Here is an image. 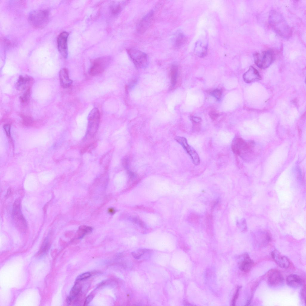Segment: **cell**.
Instances as JSON below:
<instances>
[{"mask_svg": "<svg viewBox=\"0 0 306 306\" xmlns=\"http://www.w3.org/2000/svg\"><path fill=\"white\" fill-rule=\"evenodd\" d=\"M270 25L280 36L288 37L290 36L291 30L281 15L273 11L269 16Z\"/></svg>", "mask_w": 306, "mask_h": 306, "instance_id": "6da1fadb", "label": "cell"}, {"mask_svg": "<svg viewBox=\"0 0 306 306\" xmlns=\"http://www.w3.org/2000/svg\"><path fill=\"white\" fill-rule=\"evenodd\" d=\"M49 13L46 10H34L29 15V21L31 25L35 27L41 28L47 24L48 21Z\"/></svg>", "mask_w": 306, "mask_h": 306, "instance_id": "7a4b0ae2", "label": "cell"}, {"mask_svg": "<svg viewBox=\"0 0 306 306\" xmlns=\"http://www.w3.org/2000/svg\"><path fill=\"white\" fill-rule=\"evenodd\" d=\"M12 216L14 223L19 230L21 232H25L27 226L26 221L22 213L21 200L19 198L16 199L13 204Z\"/></svg>", "mask_w": 306, "mask_h": 306, "instance_id": "3957f363", "label": "cell"}, {"mask_svg": "<svg viewBox=\"0 0 306 306\" xmlns=\"http://www.w3.org/2000/svg\"><path fill=\"white\" fill-rule=\"evenodd\" d=\"M100 120V114L98 109L94 108L90 111L88 117V124L87 134L92 137L96 134L98 128Z\"/></svg>", "mask_w": 306, "mask_h": 306, "instance_id": "277c9868", "label": "cell"}, {"mask_svg": "<svg viewBox=\"0 0 306 306\" xmlns=\"http://www.w3.org/2000/svg\"><path fill=\"white\" fill-rule=\"evenodd\" d=\"M127 51L130 58L136 67L142 68L147 66L148 59L146 53L133 48L127 49Z\"/></svg>", "mask_w": 306, "mask_h": 306, "instance_id": "5b68a950", "label": "cell"}, {"mask_svg": "<svg viewBox=\"0 0 306 306\" xmlns=\"http://www.w3.org/2000/svg\"><path fill=\"white\" fill-rule=\"evenodd\" d=\"M255 63L259 68L264 69L272 63L273 58V53L271 50L264 51L261 53H256L253 55Z\"/></svg>", "mask_w": 306, "mask_h": 306, "instance_id": "8992f818", "label": "cell"}, {"mask_svg": "<svg viewBox=\"0 0 306 306\" xmlns=\"http://www.w3.org/2000/svg\"><path fill=\"white\" fill-rule=\"evenodd\" d=\"M109 61L107 57H102L94 60L89 71V74L91 76L98 75L102 72Z\"/></svg>", "mask_w": 306, "mask_h": 306, "instance_id": "52a82bcc", "label": "cell"}, {"mask_svg": "<svg viewBox=\"0 0 306 306\" xmlns=\"http://www.w3.org/2000/svg\"><path fill=\"white\" fill-rule=\"evenodd\" d=\"M175 139L182 146L189 155L194 164L195 165H199L200 163V157L195 150L189 145L186 138L183 137L177 136Z\"/></svg>", "mask_w": 306, "mask_h": 306, "instance_id": "ba28073f", "label": "cell"}, {"mask_svg": "<svg viewBox=\"0 0 306 306\" xmlns=\"http://www.w3.org/2000/svg\"><path fill=\"white\" fill-rule=\"evenodd\" d=\"M284 280L282 275L278 270H270L267 275V283L271 287H277L281 284Z\"/></svg>", "mask_w": 306, "mask_h": 306, "instance_id": "9c48e42d", "label": "cell"}, {"mask_svg": "<svg viewBox=\"0 0 306 306\" xmlns=\"http://www.w3.org/2000/svg\"><path fill=\"white\" fill-rule=\"evenodd\" d=\"M154 12L151 10L141 19L137 27V31L140 33L145 32L150 26L153 19Z\"/></svg>", "mask_w": 306, "mask_h": 306, "instance_id": "30bf717a", "label": "cell"}, {"mask_svg": "<svg viewBox=\"0 0 306 306\" xmlns=\"http://www.w3.org/2000/svg\"><path fill=\"white\" fill-rule=\"evenodd\" d=\"M68 33L64 31L58 36L57 39L58 50L63 57L66 58L68 56Z\"/></svg>", "mask_w": 306, "mask_h": 306, "instance_id": "8fae6325", "label": "cell"}, {"mask_svg": "<svg viewBox=\"0 0 306 306\" xmlns=\"http://www.w3.org/2000/svg\"><path fill=\"white\" fill-rule=\"evenodd\" d=\"M33 79L30 76H20L16 82L15 87L16 89L19 91H25L30 88V86L33 84Z\"/></svg>", "mask_w": 306, "mask_h": 306, "instance_id": "7c38bea8", "label": "cell"}, {"mask_svg": "<svg viewBox=\"0 0 306 306\" xmlns=\"http://www.w3.org/2000/svg\"><path fill=\"white\" fill-rule=\"evenodd\" d=\"M271 254L272 258L279 267L284 268L289 267L290 265L289 260L286 256L282 255L279 251L274 250L272 251Z\"/></svg>", "mask_w": 306, "mask_h": 306, "instance_id": "4fadbf2b", "label": "cell"}, {"mask_svg": "<svg viewBox=\"0 0 306 306\" xmlns=\"http://www.w3.org/2000/svg\"><path fill=\"white\" fill-rule=\"evenodd\" d=\"M242 257V258L239 263V268L243 272H248L253 267L254 264V261L247 253L244 254Z\"/></svg>", "mask_w": 306, "mask_h": 306, "instance_id": "5bb4252c", "label": "cell"}, {"mask_svg": "<svg viewBox=\"0 0 306 306\" xmlns=\"http://www.w3.org/2000/svg\"><path fill=\"white\" fill-rule=\"evenodd\" d=\"M243 77L244 80L247 83H250L261 79V77L258 71L252 66L244 74Z\"/></svg>", "mask_w": 306, "mask_h": 306, "instance_id": "9a60e30c", "label": "cell"}, {"mask_svg": "<svg viewBox=\"0 0 306 306\" xmlns=\"http://www.w3.org/2000/svg\"><path fill=\"white\" fill-rule=\"evenodd\" d=\"M286 282L288 286L294 288H299L303 284L302 278L299 276L295 274L289 275L287 278Z\"/></svg>", "mask_w": 306, "mask_h": 306, "instance_id": "2e32d148", "label": "cell"}, {"mask_svg": "<svg viewBox=\"0 0 306 306\" xmlns=\"http://www.w3.org/2000/svg\"><path fill=\"white\" fill-rule=\"evenodd\" d=\"M59 79L61 87L65 88L69 87L72 83V80L70 79L68 70L65 68L62 69L59 73Z\"/></svg>", "mask_w": 306, "mask_h": 306, "instance_id": "e0dca14e", "label": "cell"}, {"mask_svg": "<svg viewBox=\"0 0 306 306\" xmlns=\"http://www.w3.org/2000/svg\"><path fill=\"white\" fill-rule=\"evenodd\" d=\"M186 37L181 31H178L175 35L173 39V44L176 48H179L186 43Z\"/></svg>", "mask_w": 306, "mask_h": 306, "instance_id": "ac0fdd59", "label": "cell"}, {"mask_svg": "<svg viewBox=\"0 0 306 306\" xmlns=\"http://www.w3.org/2000/svg\"><path fill=\"white\" fill-rule=\"evenodd\" d=\"M195 51L197 55L200 57H203L207 53V45L203 42L198 41L196 45Z\"/></svg>", "mask_w": 306, "mask_h": 306, "instance_id": "d6986e66", "label": "cell"}, {"mask_svg": "<svg viewBox=\"0 0 306 306\" xmlns=\"http://www.w3.org/2000/svg\"><path fill=\"white\" fill-rule=\"evenodd\" d=\"M206 230L207 233L212 235L214 232V225L213 218L209 214L206 215Z\"/></svg>", "mask_w": 306, "mask_h": 306, "instance_id": "ffe728a7", "label": "cell"}, {"mask_svg": "<svg viewBox=\"0 0 306 306\" xmlns=\"http://www.w3.org/2000/svg\"><path fill=\"white\" fill-rule=\"evenodd\" d=\"M178 67L175 65H172L171 68V83L173 86L176 83L178 76Z\"/></svg>", "mask_w": 306, "mask_h": 306, "instance_id": "44dd1931", "label": "cell"}, {"mask_svg": "<svg viewBox=\"0 0 306 306\" xmlns=\"http://www.w3.org/2000/svg\"><path fill=\"white\" fill-rule=\"evenodd\" d=\"M81 286L78 283H76L71 290L70 295L69 296L72 300L80 292Z\"/></svg>", "mask_w": 306, "mask_h": 306, "instance_id": "7402d4cb", "label": "cell"}, {"mask_svg": "<svg viewBox=\"0 0 306 306\" xmlns=\"http://www.w3.org/2000/svg\"><path fill=\"white\" fill-rule=\"evenodd\" d=\"M149 251V249H140L132 252L131 254L134 258L136 259H140L145 253Z\"/></svg>", "mask_w": 306, "mask_h": 306, "instance_id": "603a6c76", "label": "cell"}, {"mask_svg": "<svg viewBox=\"0 0 306 306\" xmlns=\"http://www.w3.org/2000/svg\"><path fill=\"white\" fill-rule=\"evenodd\" d=\"M92 229L90 227L82 226L80 227L78 231V235L79 237H82L86 234L91 232Z\"/></svg>", "mask_w": 306, "mask_h": 306, "instance_id": "cb8c5ba5", "label": "cell"}, {"mask_svg": "<svg viewBox=\"0 0 306 306\" xmlns=\"http://www.w3.org/2000/svg\"><path fill=\"white\" fill-rule=\"evenodd\" d=\"M30 95V88L26 90L23 95L20 97L21 102L23 104L27 103L29 100Z\"/></svg>", "mask_w": 306, "mask_h": 306, "instance_id": "d4e9b609", "label": "cell"}, {"mask_svg": "<svg viewBox=\"0 0 306 306\" xmlns=\"http://www.w3.org/2000/svg\"><path fill=\"white\" fill-rule=\"evenodd\" d=\"M199 216L198 215L192 213L188 216V220L191 223L196 224L199 222Z\"/></svg>", "mask_w": 306, "mask_h": 306, "instance_id": "484cf974", "label": "cell"}, {"mask_svg": "<svg viewBox=\"0 0 306 306\" xmlns=\"http://www.w3.org/2000/svg\"><path fill=\"white\" fill-rule=\"evenodd\" d=\"M111 8V11L112 13L114 15L119 14L122 9V7L119 4L112 5Z\"/></svg>", "mask_w": 306, "mask_h": 306, "instance_id": "4316f807", "label": "cell"}, {"mask_svg": "<svg viewBox=\"0 0 306 306\" xmlns=\"http://www.w3.org/2000/svg\"><path fill=\"white\" fill-rule=\"evenodd\" d=\"M23 122L26 126H30L33 123V120L30 117L27 116H23Z\"/></svg>", "mask_w": 306, "mask_h": 306, "instance_id": "83f0119b", "label": "cell"}, {"mask_svg": "<svg viewBox=\"0 0 306 306\" xmlns=\"http://www.w3.org/2000/svg\"><path fill=\"white\" fill-rule=\"evenodd\" d=\"M241 288V287L239 286H238L237 287L236 291L232 301V306H235V305L236 301L239 295V291Z\"/></svg>", "mask_w": 306, "mask_h": 306, "instance_id": "f1b7e54d", "label": "cell"}, {"mask_svg": "<svg viewBox=\"0 0 306 306\" xmlns=\"http://www.w3.org/2000/svg\"><path fill=\"white\" fill-rule=\"evenodd\" d=\"M91 276V274L89 272H87L77 277L76 280L77 281H80L86 279L89 277Z\"/></svg>", "mask_w": 306, "mask_h": 306, "instance_id": "f546056e", "label": "cell"}, {"mask_svg": "<svg viewBox=\"0 0 306 306\" xmlns=\"http://www.w3.org/2000/svg\"><path fill=\"white\" fill-rule=\"evenodd\" d=\"M221 94V91L218 89H215L212 92V96L217 99L220 98Z\"/></svg>", "mask_w": 306, "mask_h": 306, "instance_id": "4dcf8cb0", "label": "cell"}, {"mask_svg": "<svg viewBox=\"0 0 306 306\" xmlns=\"http://www.w3.org/2000/svg\"><path fill=\"white\" fill-rule=\"evenodd\" d=\"M3 128L7 136L8 137L10 138V125L9 123L5 124Z\"/></svg>", "mask_w": 306, "mask_h": 306, "instance_id": "1f68e13d", "label": "cell"}, {"mask_svg": "<svg viewBox=\"0 0 306 306\" xmlns=\"http://www.w3.org/2000/svg\"><path fill=\"white\" fill-rule=\"evenodd\" d=\"M132 219L133 221L136 224H138L139 226H140L141 227L143 228H146V226L145 224L140 219H139L138 218H133Z\"/></svg>", "mask_w": 306, "mask_h": 306, "instance_id": "d6a6232c", "label": "cell"}, {"mask_svg": "<svg viewBox=\"0 0 306 306\" xmlns=\"http://www.w3.org/2000/svg\"><path fill=\"white\" fill-rule=\"evenodd\" d=\"M94 298V296L92 295H90L88 296L86 298L84 303V305H88L91 301Z\"/></svg>", "mask_w": 306, "mask_h": 306, "instance_id": "836d02e7", "label": "cell"}, {"mask_svg": "<svg viewBox=\"0 0 306 306\" xmlns=\"http://www.w3.org/2000/svg\"><path fill=\"white\" fill-rule=\"evenodd\" d=\"M241 224H240V226L242 229V231H245L247 230V226L246 225V221L245 219H243L241 220Z\"/></svg>", "mask_w": 306, "mask_h": 306, "instance_id": "e575fe53", "label": "cell"}, {"mask_svg": "<svg viewBox=\"0 0 306 306\" xmlns=\"http://www.w3.org/2000/svg\"><path fill=\"white\" fill-rule=\"evenodd\" d=\"M301 295L302 299L304 301L305 303L306 298V291L305 286H304V287L302 289L301 291Z\"/></svg>", "mask_w": 306, "mask_h": 306, "instance_id": "d590c367", "label": "cell"}, {"mask_svg": "<svg viewBox=\"0 0 306 306\" xmlns=\"http://www.w3.org/2000/svg\"><path fill=\"white\" fill-rule=\"evenodd\" d=\"M191 119L193 121L197 123H200L201 120L200 118L196 117H192Z\"/></svg>", "mask_w": 306, "mask_h": 306, "instance_id": "8d00e7d4", "label": "cell"}, {"mask_svg": "<svg viewBox=\"0 0 306 306\" xmlns=\"http://www.w3.org/2000/svg\"><path fill=\"white\" fill-rule=\"evenodd\" d=\"M210 116L211 117V118L215 119L218 116V115H217L216 113L215 112H212L210 113Z\"/></svg>", "mask_w": 306, "mask_h": 306, "instance_id": "74e56055", "label": "cell"}, {"mask_svg": "<svg viewBox=\"0 0 306 306\" xmlns=\"http://www.w3.org/2000/svg\"><path fill=\"white\" fill-rule=\"evenodd\" d=\"M72 299L69 296L66 299L67 303L68 305H69L71 304V302Z\"/></svg>", "mask_w": 306, "mask_h": 306, "instance_id": "f35d334b", "label": "cell"}, {"mask_svg": "<svg viewBox=\"0 0 306 306\" xmlns=\"http://www.w3.org/2000/svg\"><path fill=\"white\" fill-rule=\"evenodd\" d=\"M11 189L10 188H9L7 190V194L6 195V197H9L11 195Z\"/></svg>", "mask_w": 306, "mask_h": 306, "instance_id": "ab89813d", "label": "cell"}, {"mask_svg": "<svg viewBox=\"0 0 306 306\" xmlns=\"http://www.w3.org/2000/svg\"><path fill=\"white\" fill-rule=\"evenodd\" d=\"M115 210L112 208H110L108 209V212L110 214H113L115 212Z\"/></svg>", "mask_w": 306, "mask_h": 306, "instance_id": "60d3db41", "label": "cell"}]
</instances>
